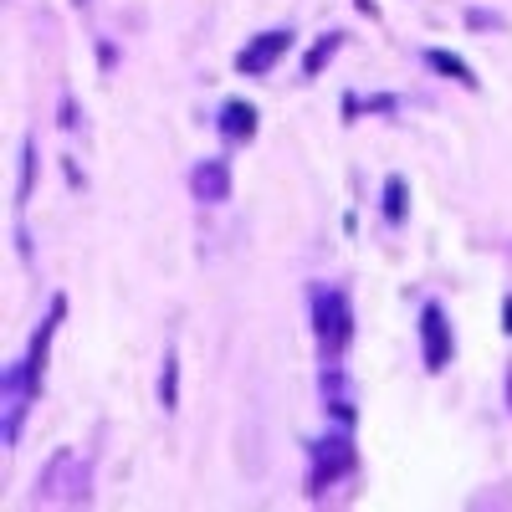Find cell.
Masks as SVG:
<instances>
[{"label": "cell", "mask_w": 512, "mask_h": 512, "mask_svg": "<svg viewBox=\"0 0 512 512\" xmlns=\"http://www.w3.org/2000/svg\"><path fill=\"white\" fill-rule=\"evenodd\" d=\"M313 328L323 338V349L338 354L349 344V333H354V313H349V297L338 292V287H318L313 292Z\"/></svg>", "instance_id": "obj_1"}, {"label": "cell", "mask_w": 512, "mask_h": 512, "mask_svg": "<svg viewBox=\"0 0 512 512\" xmlns=\"http://www.w3.org/2000/svg\"><path fill=\"white\" fill-rule=\"evenodd\" d=\"M287 47H292V31H262L256 41H246V47H241L236 67L246 77H267L277 67V57H287Z\"/></svg>", "instance_id": "obj_2"}, {"label": "cell", "mask_w": 512, "mask_h": 512, "mask_svg": "<svg viewBox=\"0 0 512 512\" xmlns=\"http://www.w3.org/2000/svg\"><path fill=\"white\" fill-rule=\"evenodd\" d=\"M420 344H425V369H446L451 364V323L436 303H425L420 308Z\"/></svg>", "instance_id": "obj_3"}, {"label": "cell", "mask_w": 512, "mask_h": 512, "mask_svg": "<svg viewBox=\"0 0 512 512\" xmlns=\"http://www.w3.org/2000/svg\"><path fill=\"white\" fill-rule=\"evenodd\" d=\"M354 466V446L349 436H323L313 446V492H323V482H338Z\"/></svg>", "instance_id": "obj_4"}, {"label": "cell", "mask_w": 512, "mask_h": 512, "mask_svg": "<svg viewBox=\"0 0 512 512\" xmlns=\"http://www.w3.org/2000/svg\"><path fill=\"white\" fill-rule=\"evenodd\" d=\"M190 190L200 205H226L231 200V164L226 159H200L190 169Z\"/></svg>", "instance_id": "obj_5"}, {"label": "cell", "mask_w": 512, "mask_h": 512, "mask_svg": "<svg viewBox=\"0 0 512 512\" xmlns=\"http://www.w3.org/2000/svg\"><path fill=\"white\" fill-rule=\"evenodd\" d=\"M221 134H226L231 144H246V139L256 134V108H251V103H241V98H231V103H226V113H221Z\"/></svg>", "instance_id": "obj_6"}, {"label": "cell", "mask_w": 512, "mask_h": 512, "mask_svg": "<svg viewBox=\"0 0 512 512\" xmlns=\"http://www.w3.org/2000/svg\"><path fill=\"white\" fill-rule=\"evenodd\" d=\"M159 400H164V410H175V405H180V354H175V349L164 354V374H159Z\"/></svg>", "instance_id": "obj_7"}, {"label": "cell", "mask_w": 512, "mask_h": 512, "mask_svg": "<svg viewBox=\"0 0 512 512\" xmlns=\"http://www.w3.org/2000/svg\"><path fill=\"white\" fill-rule=\"evenodd\" d=\"M431 67L446 72V77H456V82H466V88H477V72L466 67L461 57H451V52H431Z\"/></svg>", "instance_id": "obj_8"}, {"label": "cell", "mask_w": 512, "mask_h": 512, "mask_svg": "<svg viewBox=\"0 0 512 512\" xmlns=\"http://www.w3.org/2000/svg\"><path fill=\"white\" fill-rule=\"evenodd\" d=\"M384 216H390V221H405V180H400V175L384 185Z\"/></svg>", "instance_id": "obj_9"}, {"label": "cell", "mask_w": 512, "mask_h": 512, "mask_svg": "<svg viewBox=\"0 0 512 512\" xmlns=\"http://www.w3.org/2000/svg\"><path fill=\"white\" fill-rule=\"evenodd\" d=\"M31 175H36V149H31V139H26V164H21V190H16V200L26 205V195H31Z\"/></svg>", "instance_id": "obj_10"}, {"label": "cell", "mask_w": 512, "mask_h": 512, "mask_svg": "<svg viewBox=\"0 0 512 512\" xmlns=\"http://www.w3.org/2000/svg\"><path fill=\"white\" fill-rule=\"evenodd\" d=\"M338 41H344V36H323V47H318V52L308 57V77H313V72H318V67H323V62L333 57V47H338Z\"/></svg>", "instance_id": "obj_11"}, {"label": "cell", "mask_w": 512, "mask_h": 512, "mask_svg": "<svg viewBox=\"0 0 512 512\" xmlns=\"http://www.w3.org/2000/svg\"><path fill=\"white\" fill-rule=\"evenodd\" d=\"M507 405H512V364H507Z\"/></svg>", "instance_id": "obj_12"}, {"label": "cell", "mask_w": 512, "mask_h": 512, "mask_svg": "<svg viewBox=\"0 0 512 512\" xmlns=\"http://www.w3.org/2000/svg\"><path fill=\"white\" fill-rule=\"evenodd\" d=\"M502 313H507V333H512V303H507V308H502Z\"/></svg>", "instance_id": "obj_13"}]
</instances>
